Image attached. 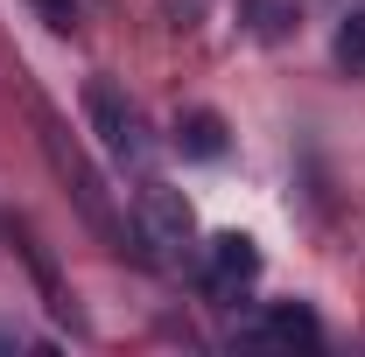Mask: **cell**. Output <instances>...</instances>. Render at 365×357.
<instances>
[{
    "mask_svg": "<svg viewBox=\"0 0 365 357\" xmlns=\"http://www.w3.org/2000/svg\"><path fill=\"white\" fill-rule=\"evenodd\" d=\"M36 119H43V147H49V169H56V176L71 182V196H78V211H85V218L98 224V231H106V238H113L120 252H127V224L113 218V203H106V182L91 176V161L78 154V147H63V127H56L49 112H36Z\"/></svg>",
    "mask_w": 365,
    "mask_h": 357,
    "instance_id": "1",
    "label": "cell"
},
{
    "mask_svg": "<svg viewBox=\"0 0 365 357\" xmlns=\"http://www.w3.org/2000/svg\"><path fill=\"white\" fill-rule=\"evenodd\" d=\"M85 119H91V134L106 140L120 161H140V154H148V127H140L134 98L113 85V78H91L85 85Z\"/></svg>",
    "mask_w": 365,
    "mask_h": 357,
    "instance_id": "2",
    "label": "cell"
},
{
    "mask_svg": "<svg viewBox=\"0 0 365 357\" xmlns=\"http://www.w3.org/2000/svg\"><path fill=\"white\" fill-rule=\"evenodd\" d=\"M260 280V245L246 238V231H218V238H204V287L232 302V294H246Z\"/></svg>",
    "mask_w": 365,
    "mask_h": 357,
    "instance_id": "3",
    "label": "cell"
},
{
    "mask_svg": "<svg viewBox=\"0 0 365 357\" xmlns=\"http://www.w3.org/2000/svg\"><path fill=\"white\" fill-rule=\"evenodd\" d=\"M190 231H197L190 203H182L176 189L148 182V196H140V238H148V245H162V252H182V245H190Z\"/></svg>",
    "mask_w": 365,
    "mask_h": 357,
    "instance_id": "4",
    "label": "cell"
},
{
    "mask_svg": "<svg viewBox=\"0 0 365 357\" xmlns=\"http://www.w3.org/2000/svg\"><path fill=\"white\" fill-rule=\"evenodd\" d=\"M253 343H281V351H323V322L302 302H274V309H260V322L246 329Z\"/></svg>",
    "mask_w": 365,
    "mask_h": 357,
    "instance_id": "5",
    "label": "cell"
},
{
    "mask_svg": "<svg viewBox=\"0 0 365 357\" xmlns=\"http://www.w3.org/2000/svg\"><path fill=\"white\" fill-rule=\"evenodd\" d=\"M176 147L190 154V161H218V154H225V119H218L211 105L176 112Z\"/></svg>",
    "mask_w": 365,
    "mask_h": 357,
    "instance_id": "6",
    "label": "cell"
},
{
    "mask_svg": "<svg viewBox=\"0 0 365 357\" xmlns=\"http://www.w3.org/2000/svg\"><path fill=\"white\" fill-rule=\"evenodd\" d=\"M239 14H246V28L260 36V43H281L302 14H295V0H239Z\"/></svg>",
    "mask_w": 365,
    "mask_h": 357,
    "instance_id": "7",
    "label": "cell"
},
{
    "mask_svg": "<svg viewBox=\"0 0 365 357\" xmlns=\"http://www.w3.org/2000/svg\"><path fill=\"white\" fill-rule=\"evenodd\" d=\"M330 56H337V70H344V78H365V7H351V14L337 21Z\"/></svg>",
    "mask_w": 365,
    "mask_h": 357,
    "instance_id": "8",
    "label": "cell"
},
{
    "mask_svg": "<svg viewBox=\"0 0 365 357\" xmlns=\"http://www.w3.org/2000/svg\"><path fill=\"white\" fill-rule=\"evenodd\" d=\"M36 14H43L56 36H71V28H78V0H36Z\"/></svg>",
    "mask_w": 365,
    "mask_h": 357,
    "instance_id": "9",
    "label": "cell"
}]
</instances>
